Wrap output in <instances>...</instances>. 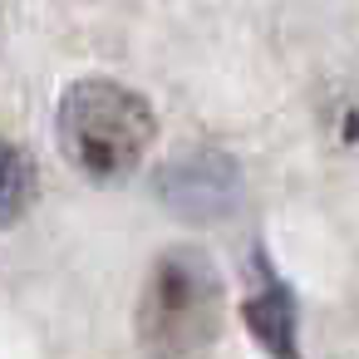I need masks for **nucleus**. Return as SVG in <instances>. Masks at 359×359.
I'll return each instance as SVG.
<instances>
[{
    "label": "nucleus",
    "mask_w": 359,
    "mask_h": 359,
    "mask_svg": "<svg viewBox=\"0 0 359 359\" xmlns=\"http://www.w3.org/2000/svg\"><path fill=\"white\" fill-rule=\"evenodd\" d=\"M241 320L256 334V344L271 359H300V315H295V295L290 285L276 276V266L256 251L251 261V290L241 300Z\"/></svg>",
    "instance_id": "obj_4"
},
{
    "label": "nucleus",
    "mask_w": 359,
    "mask_h": 359,
    "mask_svg": "<svg viewBox=\"0 0 359 359\" xmlns=\"http://www.w3.org/2000/svg\"><path fill=\"white\" fill-rule=\"evenodd\" d=\"M158 197L187 222H222L241 202V172H236V163L226 153L197 148V153H187V158L163 168Z\"/></svg>",
    "instance_id": "obj_3"
},
{
    "label": "nucleus",
    "mask_w": 359,
    "mask_h": 359,
    "mask_svg": "<svg viewBox=\"0 0 359 359\" xmlns=\"http://www.w3.org/2000/svg\"><path fill=\"white\" fill-rule=\"evenodd\" d=\"M55 133H60L65 158L84 177L118 182L148 158L158 118L138 89L118 79H79L65 89L55 109Z\"/></svg>",
    "instance_id": "obj_2"
},
{
    "label": "nucleus",
    "mask_w": 359,
    "mask_h": 359,
    "mask_svg": "<svg viewBox=\"0 0 359 359\" xmlns=\"http://www.w3.org/2000/svg\"><path fill=\"white\" fill-rule=\"evenodd\" d=\"M30 202H35V163L25 158V148L0 138V226L20 222Z\"/></svg>",
    "instance_id": "obj_5"
},
{
    "label": "nucleus",
    "mask_w": 359,
    "mask_h": 359,
    "mask_svg": "<svg viewBox=\"0 0 359 359\" xmlns=\"http://www.w3.org/2000/svg\"><path fill=\"white\" fill-rule=\"evenodd\" d=\"M226 320V285L217 266L192 251L172 246L153 261L143 295H138V349L148 359H202Z\"/></svg>",
    "instance_id": "obj_1"
}]
</instances>
